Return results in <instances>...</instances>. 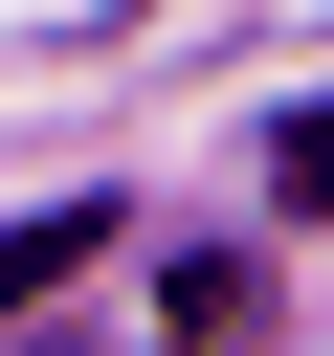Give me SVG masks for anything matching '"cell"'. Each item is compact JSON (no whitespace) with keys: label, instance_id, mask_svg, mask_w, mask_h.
Masks as SVG:
<instances>
[{"label":"cell","instance_id":"obj_1","mask_svg":"<svg viewBox=\"0 0 334 356\" xmlns=\"http://www.w3.org/2000/svg\"><path fill=\"white\" fill-rule=\"evenodd\" d=\"M89 245H111V222H89V200H67V222H0V312H45V289H67V267H89Z\"/></svg>","mask_w":334,"mask_h":356},{"label":"cell","instance_id":"obj_2","mask_svg":"<svg viewBox=\"0 0 334 356\" xmlns=\"http://www.w3.org/2000/svg\"><path fill=\"white\" fill-rule=\"evenodd\" d=\"M267 178H289V200L334 222V111H289V134H267Z\"/></svg>","mask_w":334,"mask_h":356}]
</instances>
